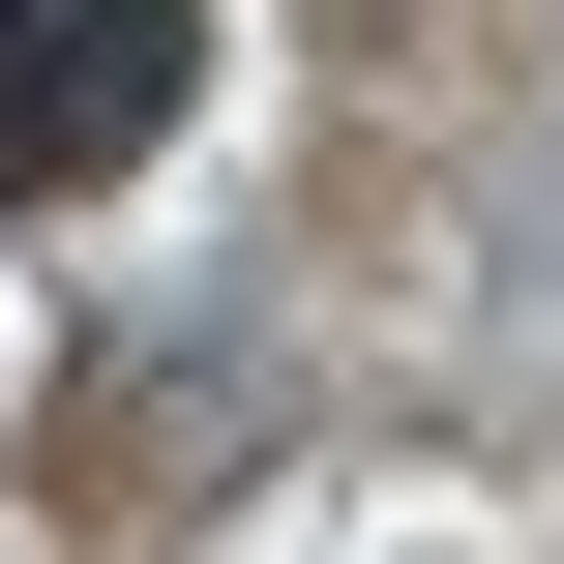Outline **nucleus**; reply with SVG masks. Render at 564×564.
<instances>
[{"instance_id": "nucleus-1", "label": "nucleus", "mask_w": 564, "mask_h": 564, "mask_svg": "<svg viewBox=\"0 0 564 564\" xmlns=\"http://www.w3.org/2000/svg\"><path fill=\"white\" fill-rule=\"evenodd\" d=\"M178 89H208V0H0V178H30V208L149 178Z\"/></svg>"}]
</instances>
